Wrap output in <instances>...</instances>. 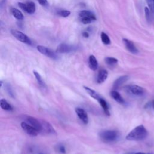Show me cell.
<instances>
[{
    "label": "cell",
    "mask_w": 154,
    "mask_h": 154,
    "mask_svg": "<svg viewBox=\"0 0 154 154\" xmlns=\"http://www.w3.org/2000/svg\"><path fill=\"white\" fill-rule=\"evenodd\" d=\"M42 125V132H44L46 134H55V131L52 127V126L48 122L45 120L41 121Z\"/></svg>",
    "instance_id": "cell-13"
},
{
    "label": "cell",
    "mask_w": 154,
    "mask_h": 154,
    "mask_svg": "<svg viewBox=\"0 0 154 154\" xmlns=\"http://www.w3.org/2000/svg\"><path fill=\"white\" fill-rule=\"evenodd\" d=\"M75 112L79 119L84 123L87 124L88 122V117L87 112L81 108H76Z\"/></svg>",
    "instance_id": "cell-10"
},
{
    "label": "cell",
    "mask_w": 154,
    "mask_h": 154,
    "mask_svg": "<svg viewBox=\"0 0 154 154\" xmlns=\"http://www.w3.org/2000/svg\"><path fill=\"white\" fill-rule=\"evenodd\" d=\"M5 88H6V91H7L8 94L12 97H14V93H13V91L10 86V85L9 84H7L5 85Z\"/></svg>",
    "instance_id": "cell-29"
},
{
    "label": "cell",
    "mask_w": 154,
    "mask_h": 154,
    "mask_svg": "<svg viewBox=\"0 0 154 154\" xmlns=\"http://www.w3.org/2000/svg\"><path fill=\"white\" fill-rule=\"evenodd\" d=\"M73 48L66 43H61L60 44L56 49L57 53H68L72 51Z\"/></svg>",
    "instance_id": "cell-14"
},
{
    "label": "cell",
    "mask_w": 154,
    "mask_h": 154,
    "mask_svg": "<svg viewBox=\"0 0 154 154\" xmlns=\"http://www.w3.org/2000/svg\"><path fill=\"white\" fill-rule=\"evenodd\" d=\"M21 127L22 129L28 135L32 136V137H35L38 135L39 133L38 131L35 129L33 126L26 123V122H22L20 124Z\"/></svg>",
    "instance_id": "cell-8"
},
{
    "label": "cell",
    "mask_w": 154,
    "mask_h": 154,
    "mask_svg": "<svg viewBox=\"0 0 154 154\" xmlns=\"http://www.w3.org/2000/svg\"><path fill=\"white\" fill-rule=\"evenodd\" d=\"M56 151L60 154H66V150L65 146L62 144H58L56 147Z\"/></svg>",
    "instance_id": "cell-25"
},
{
    "label": "cell",
    "mask_w": 154,
    "mask_h": 154,
    "mask_svg": "<svg viewBox=\"0 0 154 154\" xmlns=\"http://www.w3.org/2000/svg\"><path fill=\"white\" fill-rule=\"evenodd\" d=\"M108 73L107 70L105 69H102L99 70L97 78H96V82L97 84H102L108 78Z\"/></svg>",
    "instance_id": "cell-15"
},
{
    "label": "cell",
    "mask_w": 154,
    "mask_h": 154,
    "mask_svg": "<svg viewBox=\"0 0 154 154\" xmlns=\"http://www.w3.org/2000/svg\"><path fill=\"white\" fill-rule=\"evenodd\" d=\"M2 85H3V82H2V81H1V84H0V87H2Z\"/></svg>",
    "instance_id": "cell-33"
},
{
    "label": "cell",
    "mask_w": 154,
    "mask_h": 154,
    "mask_svg": "<svg viewBox=\"0 0 154 154\" xmlns=\"http://www.w3.org/2000/svg\"><path fill=\"white\" fill-rule=\"evenodd\" d=\"M88 64H89V67L90 68L95 71L98 68V62L96 58V57L91 55L89 57V58H88Z\"/></svg>",
    "instance_id": "cell-18"
},
{
    "label": "cell",
    "mask_w": 154,
    "mask_h": 154,
    "mask_svg": "<svg viewBox=\"0 0 154 154\" xmlns=\"http://www.w3.org/2000/svg\"><path fill=\"white\" fill-rule=\"evenodd\" d=\"M24 119L26 123H28V124L33 126L35 129H37L38 131V132H42V123L38 119H37L36 118L32 116H28V115L24 116Z\"/></svg>",
    "instance_id": "cell-4"
},
{
    "label": "cell",
    "mask_w": 154,
    "mask_h": 154,
    "mask_svg": "<svg viewBox=\"0 0 154 154\" xmlns=\"http://www.w3.org/2000/svg\"><path fill=\"white\" fill-rule=\"evenodd\" d=\"M148 4L149 9L154 14V0H146Z\"/></svg>",
    "instance_id": "cell-28"
},
{
    "label": "cell",
    "mask_w": 154,
    "mask_h": 154,
    "mask_svg": "<svg viewBox=\"0 0 154 154\" xmlns=\"http://www.w3.org/2000/svg\"><path fill=\"white\" fill-rule=\"evenodd\" d=\"M152 106H153V108H154V100H153L152 102Z\"/></svg>",
    "instance_id": "cell-34"
},
{
    "label": "cell",
    "mask_w": 154,
    "mask_h": 154,
    "mask_svg": "<svg viewBox=\"0 0 154 154\" xmlns=\"http://www.w3.org/2000/svg\"><path fill=\"white\" fill-rule=\"evenodd\" d=\"M11 12L13 16L14 17H16L17 19L22 20L23 18V14L22 13V12L17 8H11Z\"/></svg>",
    "instance_id": "cell-22"
},
{
    "label": "cell",
    "mask_w": 154,
    "mask_h": 154,
    "mask_svg": "<svg viewBox=\"0 0 154 154\" xmlns=\"http://www.w3.org/2000/svg\"><path fill=\"white\" fill-rule=\"evenodd\" d=\"M37 49L38 51V52H40L41 54L46 55V57H48L52 59L57 58V54L53 51H52L51 49H50L45 46L38 45V46H37Z\"/></svg>",
    "instance_id": "cell-9"
},
{
    "label": "cell",
    "mask_w": 154,
    "mask_h": 154,
    "mask_svg": "<svg viewBox=\"0 0 154 154\" xmlns=\"http://www.w3.org/2000/svg\"><path fill=\"white\" fill-rule=\"evenodd\" d=\"M135 154H151V153H144L141 152H138V153H135Z\"/></svg>",
    "instance_id": "cell-32"
},
{
    "label": "cell",
    "mask_w": 154,
    "mask_h": 154,
    "mask_svg": "<svg viewBox=\"0 0 154 154\" xmlns=\"http://www.w3.org/2000/svg\"><path fill=\"white\" fill-rule=\"evenodd\" d=\"M99 137L105 143H113L119 138V133L115 130H103L99 133Z\"/></svg>",
    "instance_id": "cell-2"
},
{
    "label": "cell",
    "mask_w": 154,
    "mask_h": 154,
    "mask_svg": "<svg viewBox=\"0 0 154 154\" xmlns=\"http://www.w3.org/2000/svg\"><path fill=\"white\" fill-rule=\"evenodd\" d=\"M11 34L18 40L26 43V44H28V45H31V40L29 38V37L25 35V34H23V32H22L21 31H17V30H14V29H12L11 31Z\"/></svg>",
    "instance_id": "cell-7"
},
{
    "label": "cell",
    "mask_w": 154,
    "mask_h": 154,
    "mask_svg": "<svg viewBox=\"0 0 154 154\" xmlns=\"http://www.w3.org/2000/svg\"><path fill=\"white\" fill-rule=\"evenodd\" d=\"M82 35H83V37H85V38H88V37H89V34H88L87 32L85 31V32H82Z\"/></svg>",
    "instance_id": "cell-31"
},
{
    "label": "cell",
    "mask_w": 154,
    "mask_h": 154,
    "mask_svg": "<svg viewBox=\"0 0 154 154\" xmlns=\"http://www.w3.org/2000/svg\"><path fill=\"white\" fill-rule=\"evenodd\" d=\"M33 73H34V76L35 77V78L37 79V81L40 87L43 90H46L47 88L46 85L45 81H43V79H42V76H40V75L37 72H36L35 70L33 71Z\"/></svg>",
    "instance_id": "cell-19"
},
{
    "label": "cell",
    "mask_w": 154,
    "mask_h": 154,
    "mask_svg": "<svg viewBox=\"0 0 154 154\" xmlns=\"http://www.w3.org/2000/svg\"><path fill=\"white\" fill-rule=\"evenodd\" d=\"M105 62L109 66H114L118 63V60L114 57H106L105 58Z\"/></svg>",
    "instance_id": "cell-23"
},
{
    "label": "cell",
    "mask_w": 154,
    "mask_h": 154,
    "mask_svg": "<svg viewBox=\"0 0 154 154\" xmlns=\"http://www.w3.org/2000/svg\"><path fill=\"white\" fill-rule=\"evenodd\" d=\"M129 76L128 75H123L119 77L114 81L113 83V88L116 90L117 89L120 88L124 83H125L129 79Z\"/></svg>",
    "instance_id": "cell-11"
},
{
    "label": "cell",
    "mask_w": 154,
    "mask_h": 154,
    "mask_svg": "<svg viewBox=\"0 0 154 154\" xmlns=\"http://www.w3.org/2000/svg\"><path fill=\"white\" fill-rule=\"evenodd\" d=\"M79 16L81 22L84 24L90 23L96 20L94 14L88 10H82L79 12Z\"/></svg>",
    "instance_id": "cell-3"
},
{
    "label": "cell",
    "mask_w": 154,
    "mask_h": 154,
    "mask_svg": "<svg viewBox=\"0 0 154 154\" xmlns=\"http://www.w3.org/2000/svg\"><path fill=\"white\" fill-rule=\"evenodd\" d=\"M40 154H43V153H40Z\"/></svg>",
    "instance_id": "cell-35"
},
{
    "label": "cell",
    "mask_w": 154,
    "mask_h": 154,
    "mask_svg": "<svg viewBox=\"0 0 154 154\" xmlns=\"http://www.w3.org/2000/svg\"><path fill=\"white\" fill-rule=\"evenodd\" d=\"M111 96L112 97V98L115 100L117 102L120 103V104H123L125 103V100L123 99V98L122 97V96H121V94L116 90H113L111 91L110 93Z\"/></svg>",
    "instance_id": "cell-16"
},
{
    "label": "cell",
    "mask_w": 154,
    "mask_h": 154,
    "mask_svg": "<svg viewBox=\"0 0 154 154\" xmlns=\"http://www.w3.org/2000/svg\"><path fill=\"white\" fill-rule=\"evenodd\" d=\"M57 14L60 16L66 17L70 14V11L66 10H59L57 12Z\"/></svg>",
    "instance_id": "cell-26"
},
{
    "label": "cell",
    "mask_w": 154,
    "mask_h": 154,
    "mask_svg": "<svg viewBox=\"0 0 154 154\" xmlns=\"http://www.w3.org/2000/svg\"><path fill=\"white\" fill-rule=\"evenodd\" d=\"M0 106L2 109L5 111H12L13 109L12 106L5 99H1Z\"/></svg>",
    "instance_id": "cell-20"
},
{
    "label": "cell",
    "mask_w": 154,
    "mask_h": 154,
    "mask_svg": "<svg viewBox=\"0 0 154 154\" xmlns=\"http://www.w3.org/2000/svg\"><path fill=\"white\" fill-rule=\"evenodd\" d=\"M148 132L146 128L141 125L134 128L126 137V140L129 141H142L147 136Z\"/></svg>",
    "instance_id": "cell-1"
},
{
    "label": "cell",
    "mask_w": 154,
    "mask_h": 154,
    "mask_svg": "<svg viewBox=\"0 0 154 154\" xmlns=\"http://www.w3.org/2000/svg\"><path fill=\"white\" fill-rule=\"evenodd\" d=\"M19 7L23 10L26 11L29 14H33L35 11V4L31 1H28L25 3L19 2Z\"/></svg>",
    "instance_id": "cell-6"
},
{
    "label": "cell",
    "mask_w": 154,
    "mask_h": 154,
    "mask_svg": "<svg viewBox=\"0 0 154 154\" xmlns=\"http://www.w3.org/2000/svg\"><path fill=\"white\" fill-rule=\"evenodd\" d=\"M144 13H145V17H146V19L147 21L149 22L150 20V16H151V15H150V10L148 7H146L144 8Z\"/></svg>",
    "instance_id": "cell-27"
},
{
    "label": "cell",
    "mask_w": 154,
    "mask_h": 154,
    "mask_svg": "<svg viewBox=\"0 0 154 154\" xmlns=\"http://www.w3.org/2000/svg\"><path fill=\"white\" fill-rule=\"evenodd\" d=\"M126 91L132 95L140 96L144 94V89L137 85H128L125 87Z\"/></svg>",
    "instance_id": "cell-5"
},
{
    "label": "cell",
    "mask_w": 154,
    "mask_h": 154,
    "mask_svg": "<svg viewBox=\"0 0 154 154\" xmlns=\"http://www.w3.org/2000/svg\"><path fill=\"white\" fill-rule=\"evenodd\" d=\"M100 36H101V40L105 45H109L110 44L111 41H110L109 37H108V35L102 32H101Z\"/></svg>",
    "instance_id": "cell-24"
},
{
    "label": "cell",
    "mask_w": 154,
    "mask_h": 154,
    "mask_svg": "<svg viewBox=\"0 0 154 154\" xmlns=\"http://www.w3.org/2000/svg\"><path fill=\"white\" fill-rule=\"evenodd\" d=\"M98 102L100 104V105L102 106V108H103V110L105 112V114L106 115H107L108 116H110V112H109V106L108 103L106 102V101L102 97H100L98 100Z\"/></svg>",
    "instance_id": "cell-17"
},
{
    "label": "cell",
    "mask_w": 154,
    "mask_h": 154,
    "mask_svg": "<svg viewBox=\"0 0 154 154\" xmlns=\"http://www.w3.org/2000/svg\"><path fill=\"white\" fill-rule=\"evenodd\" d=\"M39 4L43 6H46L48 5V2L47 0H37Z\"/></svg>",
    "instance_id": "cell-30"
},
{
    "label": "cell",
    "mask_w": 154,
    "mask_h": 154,
    "mask_svg": "<svg viewBox=\"0 0 154 154\" xmlns=\"http://www.w3.org/2000/svg\"><path fill=\"white\" fill-rule=\"evenodd\" d=\"M84 89L85 90V91L88 93V94L92 97L93 98H94V99H96V100H98L100 96H99V94L96 91H94V90L89 88L88 87H86V86H84Z\"/></svg>",
    "instance_id": "cell-21"
},
{
    "label": "cell",
    "mask_w": 154,
    "mask_h": 154,
    "mask_svg": "<svg viewBox=\"0 0 154 154\" xmlns=\"http://www.w3.org/2000/svg\"><path fill=\"white\" fill-rule=\"evenodd\" d=\"M123 42L125 44V47L126 48V49L131 53L132 54H137L138 52V50L137 49V48L135 47V46L134 45V43L129 40H128L126 38H123Z\"/></svg>",
    "instance_id": "cell-12"
}]
</instances>
